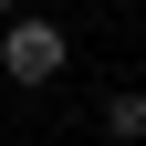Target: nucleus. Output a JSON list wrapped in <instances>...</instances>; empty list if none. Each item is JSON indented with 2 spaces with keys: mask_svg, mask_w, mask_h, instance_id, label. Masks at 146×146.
Here are the masks:
<instances>
[{
  "mask_svg": "<svg viewBox=\"0 0 146 146\" xmlns=\"http://www.w3.org/2000/svg\"><path fill=\"white\" fill-rule=\"evenodd\" d=\"M63 21H11L0 31V73H11V84H52V73H63Z\"/></svg>",
  "mask_w": 146,
  "mask_h": 146,
  "instance_id": "nucleus-1",
  "label": "nucleus"
},
{
  "mask_svg": "<svg viewBox=\"0 0 146 146\" xmlns=\"http://www.w3.org/2000/svg\"><path fill=\"white\" fill-rule=\"evenodd\" d=\"M104 136L115 146H146V94H104Z\"/></svg>",
  "mask_w": 146,
  "mask_h": 146,
  "instance_id": "nucleus-2",
  "label": "nucleus"
},
{
  "mask_svg": "<svg viewBox=\"0 0 146 146\" xmlns=\"http://www.w3.org/2000/svg\"><path fill=\"white\" fill-rule=\"evenodd\" d=\"M0 11H21V0H0Z\"/></svg>",
  "mask_w": 146,
  "mask_h": 146,
  "instance_id": "nucleus-3",
  "label": "nucleus"
}]
</instances>
